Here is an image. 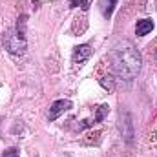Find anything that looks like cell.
I'll use <instances>...</instances> for the list:
<instances>
[{"label": "cell", "instance_id": "cell-1", "mask_svg": "<svg viewBox=\"0 0 157 157\" xmlns=\"http://www.w3.org/2000/svg\"><path fill=\"white\" fill-rule=\"evenodd\" d=\"M141 64H143L141 53L128 42L117 46L112 51V68H113L115 75L122 80H126V82L133 80L139 75Z\"/></svg>", "mask_w": 157, "mask_h": 157}, {"label": "cell", "instance_id": "cell-2", "mask_svg": "<svg viewBox=\"0 0 157 157\" xmlns=\"http://www.w3.org/2000/svg\"><path fill=\"white\" fill-rule=\"evenodd\" d=\"M4 46H6V49L11 55H24L26 53V48H28L26 37L20 35L15 28L13 29H7L4 33Z\"/></svg>", "mask_w": 157, "mask_h": 157}, {"label": "cell", "instance_id": "cell-3", "mask_svg": "<svg viewBox=\"0 0 157 157\" xmlns=\"http://www.w3.org/2000/svg\"><path fill=\"white\" fill-rule=\"evenodd\" d=\"M119 130H121V135L124 137V141L130 144L132 141H133V137H135V133H133V122H132V117H130V113L128 112H121V117H119Z\"/></svg>", "mask_w": 157, "mask_h": 157}, {"label": "cell", "instance_id": "cell-4", "mask_svg": "<svg viewBox=\"0 0 157 157\" xmlns=\"http://www.w3.org/2000/svg\"><path fill=\"white\" fill-rule=\"evenodd\" d=\"M73 108V104H71V101H68V99H60V101H55L51 106H49V110H48V119L49 121H55V119H59L64 112H68V110H71Z\"/></svg>", "mask_w": 157, "mask_h": 157}, {"label": "cell", "instance_id": "cell-5", "mask_svg": "<svg viewBox=\"0 0 157 157\" xmlns=\"http://www.w3.org/2000/svg\"><path fill=\"white\" fill-rule=\"evenodd\" d=\"M91 57V46L90 44H80L73 49V55H71V60L73 64H80L84 60H88Z\"/></svg>", "mask_w": 157, "mask_h": 157}, {"label": "cell", "instance_id": "cell-6", "mask_svg": "<svg viewBox=\"0 0 157 157\" xmlns=\"http://www.w3.org/2000/svg\"><path fill=\"white\" fill-rule=\"evenodd\" d=\"M152 29H154V22H152L150 18H143V20H139L137 26H135L137 37H144V35H148Z\"/></svg>", "mask_w": 157, "mask_h": 157}, {"label": "cell", "instance_id": "cell-7", "mask_svg": "<svg viewBox=\"0 0 157 157\" xmlns=\"http://www.w3.org/2000/svg\"><path fill=\"white\" fill-rule=\"evenodd\" d=\"M115 6H117V0H99V7H101V13L104 15V18L112 17Z\"/></svg>", "mask_w": 157, "mask_h": 157}, {"label": "cell", "instance_id": "cell-8", "mask_svg": "<svg viewBox=\"0 0 157 157\" xmlns=\"http://www.w3.org/2000/svg\"><path fill=\"white\" fill-rule=\"evenodd\" d=\"M108 113H110V106H108V104H101V106L97 108V113H95V117H93V122H102Z\"/></svg>", "mask_w": 157, "mask_h": 157}, {"label": "cell", "instance_id": "cell-9", "mask_svg": "<svg viewBox=\"0 0 157 157\" xmlns=\"http://www.w3.org/2000/svg\"><path fill=\"white\" fill-rule=\"evenodd\" d=\"M99 82H101V86H102L104 90H108V91H113V88H115L112 77H102V78H99Z\"/></svg>", "mask_w": 157, "mask_h": 157}, {"label": "cell", "instance_id": "cell-10", "mask_svg": "<svg viewBox=\"0 0 157 157\" xmlns=\"http://www.w3.org/2000/svg\"><path fill=\"white\" fill-rule=\"evenodd\" d=\"M70 4H71V7H82V9H88V2L86 0H70Z\"/></svg>", "mask_w": 157, "mask_h": 157}, {"label": "cell", "instance_id": "cell-11", "mask_svg": "<svg viewBox=\"0 0 157 157\" xmlns=\"http://www.w3.org/2000/svg\"><path fill=\"white\" fill-rule=\"evenodd\" d=\"M2 157H20V155H18V150L17 148H7Z\"/></svg>", "mask_w": 157, "mask_h": 157}]
</instances>
